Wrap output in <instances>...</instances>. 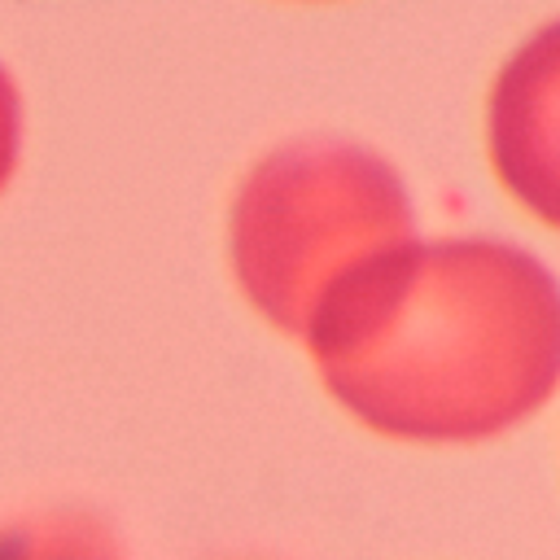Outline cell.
I'll return each mask as SVG.
<instances>
[{
	"instance_id": "6da1fadb",
	"label": "cell",
	"mask_w": 560,
	"mask_h": 560,
	"mask_svg": "<svg viewBox=\"0 0 560 560\" xmlns=\"http://www.w3.org/2000/svg\"><path fill=\"white\" fill-rule=\"evenodd\" d=\"M298 346L376 438L494 442L560 394V280L503 236H411L341 280Z\"/></svg>"
},
{
	"instance_id": "7a4b0ae2",
	"label": "cell",
	"mask_w": 560,
	"mask_h": 560,
	"mask_svg": "<svg viewBox=\"0 0 560 560\" xmlns=\"http://www.w3.org/2000/svg\"><path fill=\"white\" fill-rule=\"evenodd\" d=\"M411 236V188L381 149L298 136L254 158L232 188L223 249L245 306L298 341L341 280Z\"/></svg>"
},
{
	"instance_id": "3957f363",
	"label": "cell",
	"mask_w": 560,
	"mask_h": 560,
	"mask_svg": "<svg viewBox=\"0 0 560 560\" xmlns=\"http://www.w3.org/2000/svg\"><path fill=\"white\" fill-rule=\"evenodd\" d=\"M486 162L512 206L560 232V18L529 31L494 70Z\"/></svg>"
},
{
	"instance_id": "277c9868",
	"label": "cell",
	"mask_w": 560,
	"mask_h": 560,
	"mask_svg": "<svg viewBox=\"0 0 560 560\" xmlns=\"http://www.w3.org/2000/svg\"><path fill=\"white\" fill-rule=\"evenodd\" d=\"M0 560H127V551L96 512L35 508L0 525Z\"/></svg>"
},
{
	"instance_id": "5b68a950",
	"label": "cell",
	"mask_w": 560,
	"mask_h": 560,
	"mask_svg": "<svg viewBox=\"0 0 560 560\" xmlns=\"http://www.w3.org/2000/svg\"><path fill=\"white\" fill-rule=\"evenodd\" d=\"M22 144H26V109H22V88L0 61V192L13 184L22 166Z\"/></svg>"
},
{
	"instance_id": "8992f818",
	"label": "cell",
	"mask_w": 560,
	"mask_h": 560,
	"mask_svg": "<svg viewBox=\"0 0 560 560\" xmlns=\"http://www.w3.org/2000/svg\"><path fill=\"white\" fill-rule=\"evenodd\" d=\"M298 4H328V0H298Z\"/></svg>"
}]
</instances>
